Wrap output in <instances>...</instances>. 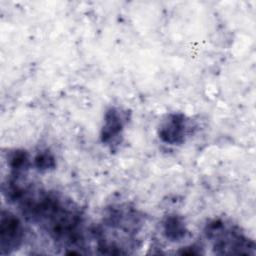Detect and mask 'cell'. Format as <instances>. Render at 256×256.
Here are the masks:
<instances>
[{"mask_svg":"<svg viewBox=\"0 0 256 256\" xmlns=\"http://www.w3.org/2000/svg\"><path fill=\"white\" fill-rule=\"evenodd\" d=\"M204 233L213 242V249L217 254H250V250L255 248L253 241L236 227L228 226L220 219L209 221Z\"/></svg>","mask_w":256,"mask_h":256,"instance_id":"6da1fadb","label":"cell"},{"mask_svg":"<svg viewBox=\"0 0 256 256\" xmlns=\"http://www.w3.org/2000/svg\"><path fill=\"white\" fill-rule=\"evenodd\" d=\"M24 228L13 213L2 210L0 215V252L2 255L17 250L23 242Z\"/></svg>","mask_w":256,"mask_h":256,"instance_id":"7a4b0ae2","label":"cell"},{"mask_svg":"<svg viewBox=\"0 0 256 256\" xmlns=\"http://www.w3.org/2000/svg\"><path fill=\"white\" fill-rule=\"evenodd\" d=\"M187 132L186 116L182 113H171L161 123L159 139L169 145H178L184 142Z\"/></svg>","mask_w":256,"mask_h":256,"instance_id":"3957f363","label":"cell"},{"mask_svg":"<svg viewBox=\"0 0 256 256\" xmlns=\"http://www.w3.org/2000/svg\"><path fill=\"white\" fill-rule=\"evenodd\" d=\"M124 124L125 119L123 113L115 107H110L104 114V123L100 133L102 143L107 145L119 143L120 138L122 137Z\"/></svg>","mask_w":256,"mask_h":256,"instance_id":"277c9868","label":"cell"},{"mask_svg":"<svg viewBox=\"0 0 256 256\" xmlns=\"http://www.w3.org/2000/svg\"><path fill=\"white\" fill-rule=\"evenodd\" d=\"M7 162L11 170V176L19 178L30 167V157L29 154L22 149H15L8 153Z\"/></svg>","mask_w":256,"mask_h":256,"instance_id":"5b68a950","label":"cell"},{"mask_svg":"<svg viewBox=\"0 0 256 256\" xmlns=\"http://www.w3.org/2000/svg\"><path fill=\"white\" fill-rule=\"evenodd\" d=\"M163 233L170 241H180L187 233L184 220L177 215H169L163 221Z\"/></svg>","mask_w":256,"mask_h":256,"instance_id":"8992f818","label":"cell"},{"mask_svg":"<svg viewBox=\"0 0 256 256\" xmlns=\"http://www.w3.org/2000/svg\"><path fill=\"white\" fill-rule=\"evenodd\" d=\"M33 164L39 172H48L56 167V159L50 151L43 150L36 154Z\"/></svg>","mask_w":256,"mask_h":256,"instance_id":"52a82bcc","label":"cell"}]
</instances>
